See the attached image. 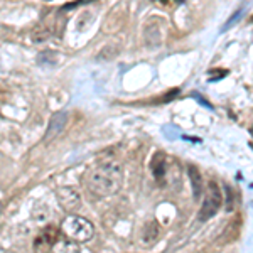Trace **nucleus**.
Returning a JSON list of instances; mask_svg holds the SVG:
<instances>
[{
	"label": "nucleus",
	"mask_w": 253,
	"mask_h": 253,
	"mask_svg": "<svg viewBox=\"0 0 253 253\" xmlns=\"http://www.w3.org/2000/svg\"><path fill=\"white\" fill-rule=\"evenodd\" d=\"M124 182V169L118 162H101L88 170L83 177V184L91 194L98 198L117 194Z\"/></svg>",
	"instance_id": "1"
},
{
	"label": "nucleus",
	"mask_w": 253,
	"mask_h": 253,
	"mask_svg": "<svg viewBox=\"0 0 253 253\" xmlns=\"http://www.w3.org/2000/svg\"><path fill=\"white\" fill-rule=\"evenodd\" d=\"M61 233L64 238L71 240L75 243H83L91 240L93 233H95V226L89 219L83 218V216L69 214L61 223Z\"/></svg>",
	"instance_id": "2"
},
{
	"label": "nucleus",
	"mask_w": 253,
	"mask_h": 253,
	"mask_svg": "<svg viewBox=\"0 0 253 253\" xmlns=\"http://www.w3.org/2000/svg\"><path fill=\"white\" fill-rule=\"evenodd\" d=\"M223 198H221V191H219V186L216 184L214 181H210L206 186V198L205 203H203L201 210H199V221H208L210 218L218 213L219 208H221Z\"/></svg>",
	"instance_id": "3"
},
{
	"label": "nucleus",
	"mask_w": 253,
	"mask_h": 253,
	"mask_svg": "<svg viewBox=\"0 0 253 253\" xmlns=\"http://www.w3.org/2000/svg\"><path fill=\"white\" fill-rule=\"evenodd\" d=\"M56 198H58L61 208L69 211V213H75L76 210H80L81 196L78 191L73 189V187H59V189L56 191Z\"/></svg>",
	"instance_id": "4"
},
{
	"label": "nucleus",
	"mask_w": 253,
	"mask_h": 253,
	"mask_svg": "<svg viewBox=\"0 0 253 253\" xmlns=\"http://www.w3.org/2000/svg\"><path fill=\"white\" fill-rule=\"evenodd\" d=\"M59 238V231L54 226H47L38 235V238L34 240V252L36 253H49L52 248V245L56 243V240Z\"/></svg>",
	"instance_id": "5"
},
{
	"label": "nucleus",
	"mask_w": 253,
	"mask_h": 253,
	"mask_svg": "<svg viewBox=\"0 0 253 253\" xmlns=\"http://www.w3.org/2000/svg\"><path fill=\"white\" fill-rule=\"evenodd\" d=\"M159 236H161V226H159V223L156 219H150V221H147L144 224V228H142L140 242L144 247H150V245H154L157 242Z\"/></svg>",
	"instance_id": "6"
},
{
	"label": "nucleus",
	"mask_w": 253,
	"mask_h": 253,
	"mask_svg": "<svg viewBox=\"0 0 253 253\" xmlns=\"http://www.w3.org/2000/svg\"><path fill=\"white\" fill-rule=\"evenodd\" d=\"M68 122V115L66 112H58L51 117L49 120V126H47V133H46V140H51V138L58 137L61 132H63L64 125Z\"/></svg>",
	"instance_id": "7"
},
{
	"label": "nucleus",
	"mask_w": 253,
	"mask_h": 253,
	"mask_svg": "<svg viewBox=\"0 0 253 253\" xmlns=\"http://www.w3.org/2000/svg\"><path fill=\"white\" fill-rule=\"evenodd\" d=\"M52 253H81V248L78 243L71 242V240L64 238V236H59L56 240V243L52 245L51 248Z\"/></svg>",
	"instance_id": "8"
},
{
	"label": "nucleus",
	"mask_w": 253,
	"mask_h": 253,
	"mask_svg": "<svg viewBox=\"0 0 253 253\" xmlns=\"http://www.w3.org/2000/svg\"><path fill=\"white\" fill-rule=\"evenodd\" d=\"M189 175H191V184H193V191H194V198L198 199L203 193V177L199 174L198 167L189 166Z\"/></svg>",
	"instance_id": "9"
},
{
	"label": "nucleus",
	"mask_w": 253,
	"mask_h": 253,
	"mask_svg": "<svg viewBox=\"0 0 253 253\" xmlns=\"http://www.w3.org/2000/svg\"><path fill=\"white\" fill-rule=\"evenodd\" d=\"M152 172L154 175H156L157 181H161L162 177L166 175V169H167V164H166V157L162 156V154H157L156 157H154L152 161Z\"/></svg>",
	"instance_id": "10"
},
{
	"label": "nucleus",
	"mask_w": 253,
	"mask_h": 253,
	"mask_svg": "<svg viewBox=\"0 0 253 253\" xmlns=\"http://www.w3.org/2000/svg\"><path fill=\"white\" fill-rule=\"evenodd\" d=\"M49 34H51V32H49V29H46V27H44V29H34V32H32V41H34V42H42L44 39H47L49 38Z\"/></svg>",
	"instance_id": "11"
},
{
	"label": "nucleus",
	"mask_w": 253,
	"mask_h": 253,
	"mask_svg": "<svg viewBox=\"0 0 253 253\" xmlns=\"http://www.w3.org/2000/svg\"><path fill=\"white\" fill-rule=\"evenodd\" d=\"M3 253H9V252H3Z\"/></svg>",
	"instance_id": "12"
}]
</instances>
